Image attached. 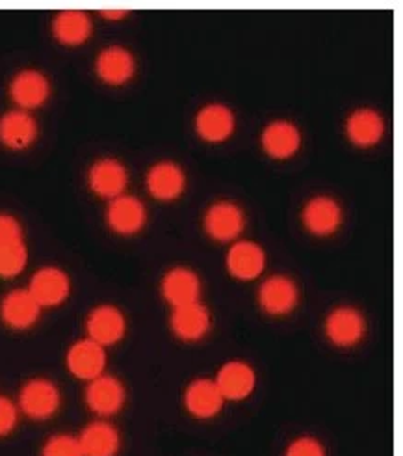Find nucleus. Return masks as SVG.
<instances>
[{"instance_id":"nucleus-6","label":"nucleus","mask_w":403,"mask_h":456,"mask_svg":"<svg viewBox=\"0 0 403 456\" xmlns=\"http://www.w3.org/2000/svg\"><path fill=\"white\" fill-rule=\"evenodd\" d=\"M69 278L56 266H45L37 271L30 281L28 293L41 307H52L69 297Z\"/></svg>"},{"instance_id":"nucleus-25","label":"nucleus","mask_w":403,"mask_h":456,"mask_svg":"<svg viewBox=\"0 0 403 456\" xmlns=\"http://www.w3.org/2000/svg\"><path fill=\"white\" fill-rule=\"evenodd\" d=\"M172 328L181 339L197 341L205 338L210 328V315L199 302L181 305L173 309Z\"/></svg>"},{"instance_id":"nucleus-8","label":"nucleus","mask_w":403,"mask_h":456,"mask_svg":"<svg viewBox=\"0 0 403 456\" xmlns=\"http://www.w3.org/2000/svg\"><path fill=\"white\" fill-rule=\"evenodd\" d=\"M145 205L134 196L114 198L106 209V222L119 235H134L145 225Z\"/></svg>"},{"instance_id":"nucleus-18","label":"nucleus","mask_w":403,"mask_h":456,"mask_svg":"<svg viewBox=\"0 0 403 456\" xmlns=\"http://www.w3.org/2000/svg\"><path fill=\"white\" fill-rule=\"evenodd\" d=\"M41 305L25 289H15L0 304V317L13 330H27L39 319Z\"/></svg>"},{"instance_id":"nucleus-17","label":"nucleus","mask_w":403,"mask_h":456,"mask_svg":"<svg viewBox=\"0 0 403 456\" xmlns=\"http://www.w3.org/2000/svg\"><path fill=\"white\" fill-rule=\"evenodd\" d=\"M343 222V209L333 198L318 196L312 198L303 209V224L314 235H331Z\"/></svg>"},{"instance_id":"nucleus-29","label":"nucleus","mask_w":403,"mask_h":456,"mask_svg":"<svg viewBox=\"0 0 403 456\" xmlns=\"http://www.w3.org/2000/svg\"><path fill=\"white\" fill-rule=\"evenodd\" d=\"M285 456H326V449L318 440L303 436L288 445Z\"/></svg>"},{"instance_id":"nucleus-19","label":"nucleus","mask_w":403,"mask_h":456,"mask_svg":"<svg viewBox=\"0 0 403 456\" xmlns=\"http://www.w3.org/2000/svg\"><path fill=\"white\" fill-rule=\"evenodd\" d=\"M214 382L223 399L242 401L251 395V391L254 389V382H257V377H254V370L247 363L229 362L220 369Z\"/></svg>"},{"instance_id":"nucleus-22","label":"nucleus","mask_w":403,"mask_h":456,"mask_svg":"<svg viewBox=\"0 0 403 456\" xmlns=\"http://www.w3.org/2000/svg\"><path fill=\"white\" fill-rule=\"evenodd\" d=\"M348 138L359 148H372L383 138L385 121L383 116L372 109H359L350 114L346 121Z\"/></svg>"},{"instance_id":"nucleus-9","label":"nucleus","mask_w":403,"mask_h":456,"mask_svg":"<svg viewBox=\"0 0 403 456\" xmlns=\"http://www.w3.org/2000/svg\"><path fill=\"white\" fill-rule=\"evenodd\" d=\"M66 362L71 375L82 380H93L102 375L104 365H106V354H104V348L95 341L82 339V341H77L68 350Z\"/></svg>"},{"instance_id":"nucleus-31","label":"nucleus","mask_w":403,"mask_h":456,"mask_svg":"<svg viewBox=\"0 0 403 456\" xmlns=\"http://www.w3.org/2000/svg\"><path fill=\"white\" fill-rule=\"evenodd\" d=\"M17 425V408L15 404L6 399L0 397V436H6Z\"/></svg>"},{"instance_id":"nucleus-20","label":"nucleus","mask_w":403,"mask_h":456,"mask_svg":"<svg viewBox=\"0 0 403 456\" xmlns=\"http://www.w3.org/2000/svg\"><path fill=\"white\" fill-rule=\"evenodd\" d=\"M186 175L182 168L175 162L162 160L155 164L147 174V189L149 192L162 201L175 200L184 192Z\"/></svg>"},{"instance_id":"nucleus-4","label":"nucleus","mask_w":403,"mask_h":456,"mask_svg":"<svg viewBox=\"0 0 403 456\" xmlns=\"http://www.w3.org/2000/svg\"><path fill=\"white\" fill-rule=\"evenodd\" d=\"M95 71L106 85L121 86L134 77L136 60L129 49L112 45L99 53L95 60Z\"/></svg>"},{"instance_id":"nucleus-7","label":"nucleus","mask_w":403,"mask_h":456,"mask_svg":"<svg viewBox=\"0 0 403 456\" xmlns=\"http://www.w3.org/2000/svg\"><path fill=\"white\" fill-rule=\"evenodd\" d=\"M326 334L336 346H351L365 336V317L355 307H336L326 319Z\"/></svg>"},{"instance_id":"nucleus-26","label":"nucleus","mask_w":403,"mask_h":456,"mask_svg":"<svg viewBox=\"0 0 403 456\" xmlns=\"http://www.w3.org/2000/svg\"><path fill=\"white\" fill-rule=\"evenodd\" d=\"M84 456H116L119 451V434L109 423H92L78 438Z\"/></svg>"},{"instance_id":"nucleus-3","label":"nucleus","mask_w":403,"mask_h":456,"mask_svg":"<svg viewBox=\"0 0 403 456\" xmlns=\"http://www.w3.org/2000/svg\"><path fill=\"white\" fill-rule=\"evenodd\" d=\"M88 183L97 196L114 200L123 196L129 184V172L117 159H101L90 168Z\"/></svg>"},{"instance_id":"nucleus-16","label":"nucleus","mask_w":403,"mask_h":456,"mask_svg":"<svg viewBox=\"0 0 403 456\" xmlns=\"http://www.w3.org/2000/svg\"><path fill=\"white\" fill-rule=\"evenodd\" d=\"M264 266L266 254L262 248L254 242H237L227 254L229 273L242 281H251L254 278H259L264 271Z\"/></svg>"},{"instance_id":"nucleus-1","label":"nucleus","mask_w":403,"mask_h":456,"mask_svg":"<svg viewBox=\"0 0 403 456\" xmlns=\"http://www.w3.org/2000/svg\"><path fill=\"white\" fill-rule=\"evenodd\" d=\"M19 404L28 418L47 419L60 408V391L47 379H34L20 389Z\"/></svg>"},{"instance_id":"nucleus-30","label":"nucleus","mask_w":403,"mask_h":456,"mask_svg":"<svg viewBox=\"0 0 403 456\" xmlns=\"http://www.w3.org/2000/svg\"><path fill=\"white\" fill-rule=\"evenodd\" d=\"M15 240H23V227H20L15 216L0 213V244Z\"/></svg>"},{"instance_id":"nucleus-24","label":"nucleus","mask_w":403,"mask_h":456,"mask_svg":"<svg viewBox=\"0 0 403 456\" xmlns=\"http://www.w3.org/2000/svg\"><path fill=\"white\" fill-rule=\"evenodd\" d=\"M93 25L92 19L86 12L80 10H66L60 12L52 20V32L54 37L63 45L77 47L86 44L88 37L92 36Z\"/></svg>"},{"instance_id":"nucleus-21","label":"nucleus","mask_w":403,"mask_h":456,"mask_svg":"<svg viewBox=\"0 0 403 456\" xmlns=\"http://www.w3.org/2000/svg\"><path fill=\"white\" fill-rule=\"evenodd\" d=\"M302 146V133L290 121H273L262 131V148L273 159H290Z\"/></svg>"},{"instance_id":"nucleus-28","label":"nucleus","mask_w":403,"mask_h":456,"mask_svg":"<svg viewBox=\"0 0 403 456\" xmlns=\"http://www.w3.org/2000/svg\"><path fill=\"white\" fill-rule=\"evenodd\" d=\"M44 456H84V454L77 438L69 436V434H56V436H52L45 444Z\"/></svg>"},{"instance_id":"nucleus-11","label":"nucleus","mask_w":403,"mask_h":456,"mask_svg":"<svg viewBox=\"0 0 403 456\" xmlns=\"http://www.w3.org/2000/svg\"><path fill=\"white\" fill-rule=\"evenodd\" d=\"M37 138V121L25 110H12L0 118V143L20 151L30 148Z\"/></svg>"},{"instance_id":"nucleus-5","label":"nucleus","mask_w":403,"mask_h":456,"mask_svg":"<svg viewBox=\"0 0 403 456\" xmlns=\"http://www.w3.org/2000/svg\"><path fill=\"white\" fill-rule=\"evenodd\" d=\"M10 95L20 109H37L47 102L51 82L37 69H23L13 77Z\"/></svg>"},{"instance_id":"nucleus-15","label":"nucleus","mask_w":403,"mask_h":456,"mask_svg":"<svg viewBox=\"0 0 403 456\" xmlns=\"http://www.w3.org/2000/svg\"><path fill=\"white\" fill-rule=\"evenodd\" d=\"M223 397L214 380L199 379L186 387L184 404L194 418L210 419L218 416L223 408Z\"/></svg>"},{"instance_id":"nucleus-32","label":"nucleus","mask_w":403,"mask_h":456,"mask_svg":"<svg viewBox=\"0 0 403 456\" xmlns=\"http://www.w3.org/2000/svg\"><path fill=\"white\" fill-rule=\"evenodd\" d=\"M102 15H104L106 19H123V17L126 15V12H121V10H119V12H104Z\"/></svg>"},{"instance_id":"nucleus-27","label":"nucleus","mask_w":403,"mask_h":456,"mask_svg":"<svg viewBox=\"0 0 403 456\" xmlns=\"http://www.w3.org/2000/svg\"><path fill=\"white\" fill-rule=\"evenodd\" d=\"M28 250L25 240L0 244V278H13L25 271Z\"/></svg>"},{"instance_id":"nucleus-14","label":"nucleus","mask_w":403,"mask_h":456,"mask_svg":"<svg viewBox=\"0 0 403 456\" xmlns=\"http://www.w3.org/2000/svg\"><path fill=\"white\" fill-rule=\"evenodd\" d=\"M259 302L270 315H286L298 304V287L286 276H271L259 289Z\"/></svg>"},{"instance_id":"nucleus-12","label":"nucleus","mask_w":403,"mask_h":456,"mask_svg":"<svg viewBox=\"0 0 403 456\" xmlns=\"http://www.w3.org/2000/svg\"><path fill=\"white\" fill-rule=\"evenodd\" d=\"M125 399V387L116 377L101 375L90 380L86 389V403L99 416H114L123 408Z\"/></svg>"},{"instance_id":"nucleus-10","label":"nucleus","mask_w":403,"mask_h":456,"mask_svg":"<svg viewBox=\"0 0 403 456\" xmlns=\"http://www.w3.org/2000/svg\"><path fill=\"white\" fill-rule=\"evenodd\" d=\"M86 330L92 341H95L101 346H106L123 339L126 322L117 307L99 305L90 314L86 321Z\"/></svg>"},{"instance_id":"nucleus-23","label":"nucleus","mask_w":403,"mask_h":456,"mask_svg":"<svg viewBox=\"0 0 403 456\" xmlns=\"http://www.w3.org/2000/svg\"><path fill=\"white\" fill-rule=\"evenodd\" d=\"M197 134L206 142H223L235 131V114L225 105H206L196 118Z\"/></svg>"},{"instance_id":"nucleus-13","label":"nucleus","mask_w":403,"mask_h":456,"mask_svg":"<svg viewBox=\"0 0 403 456\" xmlns=\"http://www.w3.org/2000/svg\"><path fill=\"white\" fill-rule=\"evenodd\" d=\"M162 295L173 307L196 304L201 295V280L189 268H172L162 280Z\"/></svg>"},{"instance_id":"nucleus-2","label":"nucleus","mask_w":403,"mask_h":456,"mask_svg":"<svg viewBox=\"0 0 403 456\" xmlns=\"http://www.w3.org/2000/svg\"><path fill=\"white\" fill-rule=\"evenodd\" d=\"M246 225L244 211L232 201H218L208 207L205 215L206 233L220 242L237 239Z\"/></svg>"}]
</instances>
